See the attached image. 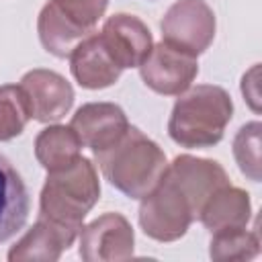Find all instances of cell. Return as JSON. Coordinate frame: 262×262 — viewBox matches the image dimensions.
<instances>
[{
    "label": "cell",
    "mask_w": 262,
    "mask_h": 262,
    "mask_svg": "<svg viewBox=\"0 0 262 262\" xmlns=\"http://www.w3.org/2000/svg\"><path fill=\"white\" fill-rule=\"evenodd\" d=\"M108 0H49L37 18L41 45L55 57H70L72 49L94 33Z\"/></svg>",
    "instance_id": "5b68a950"
},
{
    "label": "cell",
    "mask_w": 262,
    "mask_h": 262,
    "mask_svg": "<svg viewBox=\"0 0 262 262\" xmlns=\"http://www.w3.org/2000/svg\"><path fill=\"white\" fill-rule=\"evenodd\" d=\"M98 37L121 70L139 68L154 47L151 33L145 23L125 12L106 18Z\"/></svg>",
    "instance_id": "ba28073f"
},
{
    "label": "cell",
    "mask_w": 262,
    "mask_h": 262,
    "mask_svg": "<svg viewBox=\"0 0 262 262\" xmlns=\"http://www.w3.org/2000/svg\"><path fill=\"white\" fill-rule=\"evenodd\" d=\"M94 156L104 178L129 199L149 194L168 168L166 156L158 143L131 125L115 145Z\"/></svg>",
    "instance_id": "7a4b0ae2"
},
{
    "label": "cell",
    "mask_w": 262,
    "mask_h": 262,
    "mask_svg": "<svg viewBox=\"0 0 262 262\" xmlns=\"http://www.w3.org/2000/svg\"><path fill=\"white\" fill-rule=\"evenodd\" d=\"M70 127L76 131L84 147L98 154L115 145L125 135L129 121L123 108L113 102H88L76 111Z\"/></svg>",
    "instance_id": "30bf717a"
},
{
    "label": "cell",
    "mask_w": 262,
    "mask_h": 262,
    "mask_svg": "<svg viewBox=\"0 0 262 262\" xmlns=\"http://www.w3.org/2000/svg\"><path fill=\"white\" fill-rule=\"evenodd\" d=\"M225 184L227 174L217 162L178 156L168 164L158 186L143 196L139 207L141 229L158 242L182 237L201 215L207 199Z\"/></svg>",
    "instance_id": "6da1fadb"
},
{
    "label": "cell",
    "mask_w": 262,
    "mask_h": 262,
    "mask_svg": "<svg viewBox=\"0 0 262 262\" xmlns=\"http://www.w3.org/2000/svg\"><path fill=\"white\" fill-rule=\"evenodd\" d=\"M160 27L166 41L199 55L215 37V14L203 0H178L166 10Z\"/></svg>",
    "instance_id": "52a82bcc"
},
{
    "label": "cell",
    "mask_w": 262,
    "mask_h": 262,
    "mask_svg": "<svg viewBox=\"0 0 262 262\" xmlns=\"http://www.w3.org/2000/svg\"><path fill=\"white\" fill-rule=\"evenodd\" d=\"M82 147L84 145L80 137L70 125H51L43 129L35 139V156L47 172L72 164L80 156Z\"/></svg>",
    "instance_id": "2e32d148"
},
{
    "label": "cell",
    "mask_w": 262,
    "mask_h": 262,
    "mask_svg": "<svg viewBox=\"0 0 262 262\" xmlns=\"http://www.w3.org/2000/svg\"><path fill=\"white\" fill-rule=\"evenodd\" d=\"M29 119H33V113L20 84L0 86V141L20 135Z\"/></svg>",
    "instance_id": "e0dca14e"
},
{
    "label": "cell",
    "mask_w": 262,
    "mask_h": 262,
    "mask_svg": "<svg viewBox=\"0 0 262 262\" xmlns=\"http://www.w3.org/2000/svg\"><path fill=\"white\" fill-rule=\"evenodd\" d=\"M199 219L213 233L246 227V223L250 219L248 192H244L235 186H229V184L217 188L203 205Z\"/></svg>",
    "instance_id": "9a60e30c"
},
{
    "label": "cell",
    "mask_w": 262,
    "mask_h": 262,
    "mask_svg": "<svg viewBox=\"0 0 262 262\" xmlns=\"http://www.w3.org/2000/svg\"><path fill=\"white\" fill-rule=\"evenodd\" d=\"M145 86L164 96H178L190 88L199 74L196 55L162 39L139 66Z\"/></svg>",
    "instance_id": "8992f818"
},
{
    "label": "cell",
    "mask_w": 262,
    "mask_h": 262,
    "mask_svg": "<svg viewBox=\"0 0 262 262\" xmlns=\"http://www.w3.org/2000/svg\"><path fill=\"white\" fill-rule=\"evenodd\" d=\"M242 92L250 100V106L254 111H258V98H260V94H258V66H254L244 76V80H242Z\"/></svg>",
    "instance_id": "ffe728a7"
},
{
    "label": "cell",
    "mask_w": 262,
    "mask_h": 262,
    "mask_svg": "<svg viewBox=\"0 0 262 262\" xmlns=\"http://www.w3.org/2000/svg\"><path fill=\"white\" fill-rule=\"evenodd\" d=\"M20 88L25 90L33 119L53 123L66 117L74 104V90L70 82L51 70H31L23 76Z\"/></svg>",
    "instance_id": "8fae6325"
},
{
    "label": "cell",
    "mask_w": 262,
    "mask_h": 262,
    "mask_svg": "<svg viewBox=\"0 0 262 262\" xmlns=\"http://www.w3.org/2000/svg\"><path fill=\"white\" fill-rule=\"evenodd\" d=\"M70 68L78 84L90 90H98L115 84L123 72L104 49L98 33L88 35L72 49Z\"/></svg>",
    "instance_id": "4fadbf2b"
},
{
    "label": "cell",
    "mask_w": 262,
    "mask_h": 262,
    "mask_svg": "<svg viewBox=\"0 0 262 262\" xmlns=\"http://www.w3.org/2000/svg\"><path fill=\"white\" fill-rule=\"evenodd\" d=\"M231 113V98L221 86L199 84L178 94L168 133L182 147H211L223 139Z\"/></svg>",
    "instance_id": "3957f363"
},
{
    "label": "cell",
    "mask_w": 262,
    "mask_h": 262,
    "mask_svg": "<svg viewBox=\"0 0 262 262\" xmlns=\"http://www.w3.org/2000/svg\"><path fill=\"white\" fill-rule=\"evenodd\" d=\"M256 254H258V235L246 231V227L213 233V239H211V258H215V260L252 258Z\"/></svg>",
    "instance_id": "ac0fdd59"
},
{
    "label": "cell",
    "mask_w": 262,
    "mask_h": 262,
    "mask_svg": "<svg viewBox=\"0 0 262 262\" xmlns=\"http://www.w3.org/2000/svg\"><path fill=\"white\" fill-rule=\"evenodd\" d=\"M80 231V256L88 262L133 256V229L119 213H104Z\"/></svg>",
    "instance_id": "9c48e42d"
},
{
    "label": "cell",
    "mask_w": 262,
    "mask_h": 262,
    "mask_svg": "<svg viewBox=\"0 0 262 262\" xmlns=\"http://www.w3.org/2000/svg\"><path fill=\"white\" fill-rule=\"evenodd\" d=\"M233 156L239 170L254 182L260 180V123L244 125L233 139Z\"/></svg>",
    "instance_id": "d6986e66"
},
{
    "label": "cell",
    "mask_w": 262,
    "mask_h": 262,
    "mask_svg": "<svg viewBox=\"0 0 262 262\" xmlns=\"http://www.w3.org/2000/svg\"><path fill=\"white\" fill-rule=\"evenodd\" d=\"M29 190L10 164L8 158L0 154V244L16 235L29 217Z\"/></svg>",
    "instance_id": "5bb4252c"
},
{
    "label": "cell",
    "mask_w": 262,
    "mask_h": 262,
    "mask_svg": "<svg viewBox=\"0 0 262 262\" xmlns=\"http://www.w3.org/2000/svg\"><path fill=\"white\" fill-rule=\"evenodd\" d=\"M78 233L80 227L63 225L39 215L37 223L12 246L8 260H57L61 252L74 244Z\"/></svg>",
    "instance_id": "7c38bea8"
},
{
    "label": "cell",
    "mask_w": 262,
    "mask_h": 262,
    "mask_svg": "<svg viewBox=\"0 0 262 262\" xmlns=\"http://www.w3.org/2000/svg\"><path fill=\"white\" fill-rule=\"evenodd\" d=\"M100 196V182L88 158L78 156L72 164L51 170L41 190V213L57 223L80 227Z\"/></svg>",
    "instance_id": "277c9868"
}]
</instances>
